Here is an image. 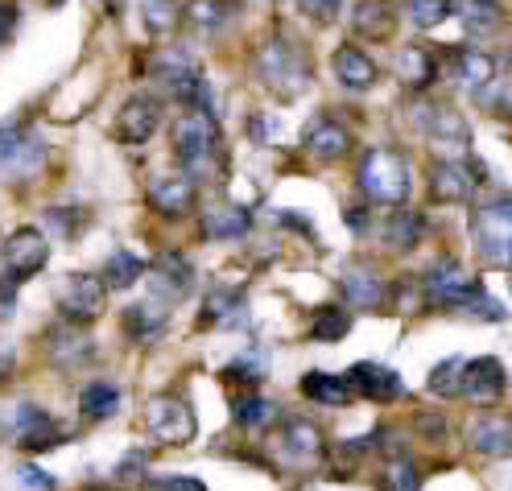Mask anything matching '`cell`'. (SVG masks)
Listing matches in <instances>:
<instances>
[{
	"label": "cell",
	"instance_id": "10",
	"mask_svg": "<svg viewBox=\"0 0 512 491\" xmlns=\"http://www.w3.org/2000/svg\"><path fill=\"white\" fill-rule=\"evenodd\" d=\"M479 289H484V285H479L471 273H463L455 256L438 260V265L422 277V293H426L430 306H463L471 293H479Z\"/></svg>",
	"mask_w": 512,
	"mask_h": 491
},
{
	"label": "cell",
	"instance_id": "47",
	"mask_svg": "<svg viewBox=\"0 0 512 491\" xmlns=\"http://www.w3.org/2000/svg\"><path fill=\"white\" fill-rule=\"evenodd\" d=\"M17 483H21V487H42V491L58 487V479H54V475H46V471H42V467H34V463H21V467H17Z\"/></svg>",
	"mask_w": 512,
	"mask_h": 491
},
{
	"label": "cell",
	"instance_id": "19",
	"mask_svg": "<svg viewBox=\"0 0 512 491\" xmlns=\"http://www.w3.org/2000/svg\"><path fill=\"white\" fill-rule=\"evenodd\" d=\"M343 298H347L351 310L376 314L384 302H389V285H384V277H376L368 265H347V273H343Z\"/></svg>",
	"mask_w": 512,
	"mask_h": 491
},
{
	"label": "cell",
	"instance_id": "39",
	"mask_svg": "<svg viewBox=\"0 0 512 491\" xmlns=\"http://www.w3.org/2000/svg\"><path fill=\"white\" fill-rule=\"evenodd\" d=\"M459 388H463V359L451 355L430 372V392L434 397H459Z\"/></svg>",
	"mask_w": 512,
	"mask_h": 491
},
{
	"label": "cell",
	"instance_id": "29",
	"mask_svg": "<svg viewBox=\"0 0 512 491\" xmlns=\"http://www.w3.org/2000/svg\"><path fill=\"white\" fill-rule=\"evenodd\" d=\"M302 392H306L310 401L331 405V409H339V405H347L351 397H356L351 380H347V376H331V372H306V376H302Z\"/></svg>",
	"mask_w": 512,
	"mask_h": 491
},
{
	"label": "cell",
	"instance_id": "41",
	"mask_svg": "<svg viewBox=\"0 0 512 491\" xmlns=\"http://www.w3.org/2000/svg\"><path fill=\"white\" fill-rule=\"evenodd\" d=\"M422 227H426V219L413 215V211L393 215L389 219V244L393 248H413V244H418V236H422Z\"/></svg>",
	"mask_w": 512,
	"mask_h": 491
},
{
	"label": "cell",
	"instance_id": "31",
	"mask_svg": "<svg viewBox=\"0 0 512 491\" xmlns=\"http://www.w3.org/2000/svg\"><path fill=\"white\" fill-rule=\"evenodd\" d=\"M252 215L244 207H211L203 211V236L207 240H240L248 236Z\"/></svg>",
	"mask_w": 512,
	"mask_h": 491
},
{
	"label": "cell",
	"instance_id": "20",
	"mask_svg": "<svg viewBox=\"0 0 512 491\" xmlns=\"http://www.w3.org/2000/svg\"><path fill=\"white\" fill-rule=\"evenodd\" d=\"M302 149L314 157V161H335V157H343L347 149H351V133L339 124V120H331V116H318V120H310L306 124V133H302Z\"/></svg>",
	"mask_w": 512,
	"mask_h": 491
},
{
	"label": "cell",
	"instance_id": "50",
	"mask_svg": "<svg viewBox=\"0 0 512 491\" xmlns=\"http://www.w3.org/2000/svg\"><path fill=\"white\" fill-rule=\"evenodd\" d=\"M17 5H13V0H0V46H5L9 38H13V29H17Z\"/></svg>",
	"mask_w": 512,
	"mask_h": 491
},
{
	"label": "cell",
	"instance_id": "22",
	"mask_svg": "<svg viewBox=\"0 0 512 491\" xmlns=\"http://www.w3.org/2000/svg\"><path fill=\"white\" fill-rule=\"evenodd\" d=\"M356 388V397H368V401H397L401 397V376L393 368H380V364H356L351 372H343Z\"/></svg>",
	"mask_w": 512,
	"mask_h": 491
},
{
	"label": "cell",
	"instance_id": "11",
	"mask_svg": "<svg viewBox=\"0 0 512 491\" xmlns=\"http://www.w3.org/2000/svg\"><path fill=\"white\" fill-rule=\"evenodd\" d=\"M475 182H484V166L475 161H459V157H446L430 166V194L434 203H463L471 199Z\"/></svg>",
	"mask_w": 512,
	"mask_h": 491
},
{
	"label": "cell",
	"instance_id": "5",
	"mask_svg": "<svg viewBox=\"0 0 512 491\" xmlns=\"http://www.w3.org/2000/svg\"><path fill=\"white\" fill-rule=\"evenodd\" d=\"M149 75L162 83V87L174 95V100H182V104H203V108H207V83H203L195 58H190L186 50H162V54H153Z\"/></svg>",
	"mask_w": 512,
	"mask_h": 491
},
{
	"label": "cell",
	"instance_id": "24",
	"mask_svg": "<svg viewBox=\"0 0 512 491\" xmlns=\"http://www.w3.org/2000/svg\"><path fill=\"white\" fill-rule=\"evenodd\" d=\"M397 79L413 91H426L434 79H438V62H434V50L422 46V42H409L397 50Z\"/></svg>",
	"mask_w": 512,
	"mask_h": 491
},
{
	"label": "cell",
	"instance_id": "18",
	"mask_svg": "<svg viewBox=\"0 0 512 491\" xmlns=\"http://www.w3.org/2000/svg\"><path fill=\"white\" fill-rule=\"evenodd\" d=\"M459 392H467V397L479 401V405L500 401V392H504V364H500V359H492V355L463 359V388Z\"/></svg>",
	"mask_w": 512,
	"mask_h": 491
},
{
	"label": "cell",
	"instance_id": "46",
	"mask_svg": "<svg viewBox=\"0 0 512 491\" xmlns=\"http://www.w3.org/2000/svg\"><path fill=\"white\" fill-rule=\"evenodd\" d=\"M145 25L149 29H170L174 25V5L170 0H145Z\"/></svg>",
	"mask_w": 512,
	"mask_h": 491
},
{
	"label": "cell",
	"instance_id": "7",
	"mask_svg": "<svg viewBox=\"0 0 512 491\" xmlns=\"http://www.w3.org/2000/svg\"><path fill=\"white\" fill-rule=\"evenodd\" d=\"M104 298H108V285L91 273H67L58 281V310L67 322H95L104 314Z\"/></svg>",
	"mask_w": 512,
	"mask_h": 491
},
{
	"label": "cell",
	"instance_id": "4",
	"mask_svg": "<svg viewBox=\"0 0 512 491\" xmlns=\"http://www.w3.org/2000/svg\"><path fill=\"white\" fill-rule=\"evenodd\" d=\"M174 157L182 161V166L190 174L199 170H211L215 157H219V124L207 108H190L174 120Z\"/></svg>",
	"mask_w": 512,
	"mask_h": 491
},
{
	"label": "cell",
	"instance_id": "14",
	"mask_svg": "<svg viewBox=\"0 0 512 491\" xmlns=\"http://www.w3.org/2000/svg\"><path fill=\"white\" fill-rule=\"evenodd\" d=\"M149 281H153L157 298L178 302V298H186V293L195 289V269H190V260H186L182 252H162V256L153 260Z\"/></svg>",
	"mask_w": 512,
	"mask_h": 491
},
{
	"label": "cell",
	"instance_id": "28",
	"mask_svg": "<svg viewBox=\"0 0 512 491\" xmlns=\"http://www.w3.org/2000/svg\"><path fill=\"white\" fill-rule=\"evenodd\" d=\"M455 79L463 87H471V91L488 87L496 79V58L484 54V50H475V46H459L455 50Z\"/></svg>",
	"mask_w": 512,
	"mask_h": 491
},
{
	"label": "cell",
	"instance_id": "27",
	"mask_svg": "<svg viewBox=\"0 0 512 491\" xmlns=\"http://www.w3.org/2000/svg\"><path fill=\"white\" fill-rule=\"evenodd\" d=\"M351 25H356V34L368 38V42H380V38H393V9L389 0H360L356 13H351Z\"/></svg>",
	"mask_w": 512,
	"mask_h": 491
},
{
	"label": "cell",
	"instance_id": "51",
	"mask_svg": "<svg viewBox=\"0 0 512 491\" xmlns=\"http://www.w3.org/2000/svg\"><path fill=\"white\" fill-rule=\"evenodd\" d=\"M13 310H17V281L0 277V318H13Z\"/></svg>",
	"mask_w": 512,
	"mask_h": 491
},
{
	"label": "cell",
	"instance_id": "37",
	"mask_svg": "<svg viewBox=\"0 0 512 491\" xmlns=\"http://www.w3.org/2000/svg\"><path fill=\"white\" fill-rule=\"evenodd\" d=\"M277 421V405L269 401V397H240L236 401V425L240 430H265V425H273Z\"/></svg>",
	"mask_w": 512,
	"mask_h": 491
},
{
	"label": "cell",
	"instance_id": "2",
	"mask_svg": "<svg viewBox=\"0 0 512 491\" xmlns=\"http://www.w3.org/2000/svg\"><path fill=\"white\" fill-rule=\"evenodd\" d=\"M471 240L484 265L512 269V194H496L471 211Z\"/></svg>",
	"mask_w": 512,
	"mask_h": 491
},
{
	"label": "cell",
	"instance_id": "35",
	"mask_svg": "<svg viewBox=\"0 0 512 491\" xmlns=\"http://www.w3.org/2000/svg\"><path fill=\"white\" fill-rule=\"evenodd\" d=\"M137 277H145V260H137L133 252L116 248V252L108 256L104 285H108V289H128V285H137Z\"/></svg>",
	"mask_w": 512,
	"mask_h": 491
},
{
	"label": "cell",
	"instance_id": "53",
	"mask_svg": "<svg viewBox=\"0 0 512 491\" xmlns=\"http://www.w3.org/2000/svg\"><path fill=\"white\" fill-rule=\"evenodd\" d=\"M5 376H9V351L0 347V380H5Z\"/></svg>",
	"mask_w": 512,
	"mask_h": 491
},
{
	"label": "cell",
	"instance_id": "1",
	"mask_svg": "<svg viewBox=\"0 0 512 491\" xmlns=\"http://www.w3.org/2000/svg\"><path fill=\"white\" fill-rule=\"evenodd\" d=\"M256 75H261V83L277 95V100H298V95L310 87V67L290 38H269L261 50H256Z\"/></svg>",
	"mask_w": 512,
	"mask_h": 491
},
{
	"label": "cell",
	"instance_id": "25",
	"mask_svg": "<svg viewBox=\"0 0 512 491\" xmlns=\"http://www.w3.org/2000/svg\"><path fill=\"white\" fill-rule=\"evenodd\" d=\"M248 322V302L240 289H228L219 285L207 293V306H203V318L199 326H244Z\"/></svg>",
	"mask_w": 512,
	"mask_h": 491
},
{
	"label": "cell",
	"instance_id": "15",
	"mask_svg": "<svg viewBox=\"0 0 512 491\" xmlns=\"http://www.w3.org/2000/svg\"><path fill=\"white\" fill-rule=\"evenodd\" d=\"M157 124H162V104L149 100V95H137V100H128L116 116V137L124 145H145L153 133H157Z\"/></svg>",
	"mask_w": 512,
	"mask_h": 491
},
{
	"label": "cell",
	"instance_id": "54",
	"mask_svg": "<svg viewBox=\"0 0 512 491\" xmlns=\"http://www.w3.org/2000/svg\"><path fill=\"white\" fill-rule=\"evenodd\" d=\"M120 5H124V0H108V9H112V13H120Z\"/></svg>",
	"mask_w": 512,
	"mask_h": 491
},
{
	"label": "cell",
	"instance_id": "16",
	"mask_svg": "<svg viewBox=\"0 0 512 491\" xmlns=\"http://www.w3.org/2000/svg\"><path fill=\"white\" fill-rule=\"evenodd\" d=\"M42 157H46V145L34 133H25V128H0V170L29 174L42 166Z\"/></svg>",
	"mask_w": 512,
	"mask_h": 491
},
{
	"label": "cell",
	"instance_id": "34",
	"mask_svg": "<svg viewBox=\"0 0 512 491\" xmlns=\"http://www.w3.org/2000/svg\"><path fill=\"white\" fill-rule=\"evenodd\" d=\"M79 409H83V417H91V421L112 417V413L120 409V388H116V384H104V380L87 384V388L79 392Z\"/></svg>",
	"mask_w": 512,
	"mask_h": 491
},
{
	"label": "cell",
	"instance_id": "40",
	"mask_svg": "<svg viewBox=\"0 0 512 491\" xmlns=\"http://www.w3.org/2000/svg\"><path fill=\"white\" fill-rule=\"evenodd\" d=\"M463 25H467V34H492V29L500 25V9L492 5V0H467Z\"/></svg>",
	"mask_w": 512,
	"mask_h": 491
},
{
	"label": "cell",
	"instance_id": "21",
	"mask_svg": "<svg viewBox=\"0 0 512 491\" xmlns=\"http://www.w3.org/2000/svg\"><path fill=\"white\" fill-rule=\"evenodd\" d=\"M46 351H50V359H54L58 368H79V364H87V359L95 355L91 339L83 335V322L54 326V331L46 335Z\"/></svg>",
	"mask_w": 512,
	"mask_h": 491
},
{
	"label": "cell",
	"instance_id": "43",
	"mask_svg": "<svg viewBox=\"0 0 512 491\" xmlns=\"http://www.w3.org/2000/svg\"><path fill=\"white\" fill-rule=\"evenodd\" d=\"M422 483V475L413 471V463H389V471H384V487H397V491H409V487H418Z\"/></svg>",
	"mask_w": 512,
	"mask_h": 491
},
{
	"label": "cell",
	"instance_id": "23",
	"mask_svg": "<svg viewBox=\"0 0 512 491\" xmlns=\"http://www.w3.org/2000/svg\"><path fill=\"white\" fill-rule=\"evenodd\" d=\"M331 71L347 91H368L376 83V62L360 46H339L331 54Z\"/></svg>",
	"mask_w": 512,
	"mask_h": 491
},
{
	"label": "cell",
	"instance_id": "33",
	"mask_svg": "<svg viewBox=\"0 0 512 491\" xmlns=\"http://www.w3.org/2000/svg\"><path fill=\"white\" fill-rule=\"evenodd\" d=\"M223 376H228L232 384H248V388H256L265 376H269V351H261V347H248V351H240L228 368H223Z\"/></svg>",
	"mask_w": 512,
	"mask_h": 491
},
{
	"label": "cell",
	"instance_id": "3",
	"mask_svg": "<svg viewBox=\"0 0 512 491\" xmlns=\"http://www.w3.org/2000/svg\"><path fill=\"white\" fill-rule=\"evenodd\" d=\"M360 190L376 207H401L409 199V161L397 149H368L360 157Z\"/></svg>",
	"mask_w": 512,
	"mask_h": 491
},
{
	"label": "cell",
	"instance_id": "8",
	"mask_svg": "<svg viewBox=\"0 0 512 491\" xmlns=\"http://www.w3.org/2000/svg\"><path fill=\"white\" fill-rule=\"evenodd\" d=\"M273 446H277V458L285 467H314L318 458L327 454L323 430H318L314 421H306V417H285Z\"/></svg>",
	"mask_w": 512,
	"mask_h": 491
},
{
	"label": "cell",
	"instance_id": "42",
	"mask_svg": "<svg viewBox=\"0 0 512 491\" xmlns=\"http://www.w3.org/2000/svg\"><path fill=\"white\" fill-rule=\"evenodd\" d=\"M376 438H380V434H372V438H351V442L335 446V463H339V471H343V467H347V471H351V467H356V463H360V458L368 454V446H372Z\"/></svg>",
	"mask_w": 512,
	"mask_h": 491
},
{
	"label": "cell",
	"instance_id": "26",
	"mask_svg": "<svg viewBox=\"0 0 512 491\" xmlns=\"http://www.w3.org/2000/svg\"><path fill=\"white\" fill-rule=\"evenodd\" d=\"M471 446L488 458H508L512 454V421L508 417H479L471 425Z\"/></svg>",
	"mask_w": 512,
	"mask_h": 491
},
{
	"label": "cell",
	"instance_id": "49",
	"mask_svg": "<svg viewBox=\"0 0 512 491\" xmlns=\"http://www.w3.org/2000/svg\"><path fill=\"white\" fill-rule=\"evenodd\" d=\"M141 475H145V454H137V450H133V454H128L124 463L116 467V483H145Z\"/></svg>",
	"mask_w": 512,
	"mask_h": 491
},
{
	"label": "cell",
	"instance_id": "38",
	"mask_svg": "<svg viewBox=\"0 0 512 491\" xmlns=\"http://www.w3.org/2000/svg\"><path fill=\"white\" fill-rule=\"evenodd\" d=\"M455 13V0H405V17L418 29H434Z\"/></svg>",
	"mask_w": 512,
	"mask_h": 491
},
{
	"label": "cell",
	"instance_id": "52",
	"mask_svg": "<svg viewBox=\"0 0 512 491\" xmlns=\"http://www.w3.org/2000/svg\"><path fill=\"white\" fill-rule=\"evenodd\" d=\"M343 219H347L351 227H356V232H364V227H368V219H364V211H360V207H351V211H347Z\"/></svg>",
	"mask_w": 512,
	"mask_h": 491
},
{
	"label": "cell",
	"instance_id": "56",
	"mask_svg": "<svg viewBox=\"0 0 512 491\" xmlns=\"http://www.w3.org/2000/svg\"><path fill=\"white\" fill-rule=\"evenodd\" d=\"M0 244H5V236H0Z\"/></svg>",
	"mask_w": 512,
	"mask_h": 491
},
{
	"label": "cell",
	"instance_id": "17",
	"mask_svg": "<svg viewBox=\"0 0 512 491\" xmlns=\"http://www.w3.org/2000/svg\"><path fill=\"white\" fill-rule=\"evenodd\" d=\"M62 438H67V430L38 405H21L17 409V446L21 450H54Z\"/></svg>",
	"mask_w": 512,
	"mask_h": 491
},
{
	"label": "cell",
	"instance_id": "6",
	"mask_svg": "<svg viewBox=\"0 0 512 491\" xmlns=\"http://www.w3.org/2000/svg\"><path fill=\"white\" fill-rule=\"evenodd\" d=\"M145 425H149V434L166 446H186L199 434L195 409H190V401H182V397H153L145 405Z\"/></svg>",
	"mask_w": 512,
	"mask_h": 491
},
{
	"label": "cell",
	"instance_id": "30",
	"mask_svg": "<svg viewBox=\"0 0 512 491\" xmlns=\"http://www.w3.org/2000/svg\"><path fill=\"white\" fill-rule=\"evenodd\" d=\"M182 17H186V25H195L199 34H219V29L236 17V0H186Z\"/></svg>",
	"mask_w": 512,
	"mask_h": 491
},
{
	"label": "cell",
	"instance_id": "12",
	"mask_svg": "<svg viewBox=\"0 0 512 491\" xmlns=\"http://www.w3.org/2000/svg\"><path fill=\"white\" fill-rule=\"evenodd\" d=\"M418 124H422V133L434 141V145H451L455 157H467L471 149V128L463 120V112H455L451 104H422L418 108Z\"/></svg>",
	"mask_w": 512,
	"mask_h": 491
},
{
	"label": "cell",
	"instance_id": "9",
	"mask_svg": "<svg viewBox=\"0 0 512 491\" xmlns=\"http://www.w3.org/2000/svg\"><path fill=\"white\" fill-rule=\"evenodd\" d=\"M0 256H5V273L21 285V281H29L34 273L46 269L50 244H46V236L38 232V227H17V232L0 244Z\"/></svg>",
	"mask_w": 512,
	"mask_h": 491
},
{
	"label": "cell",
	"instance_id": "48",
	"mask_svg": "<svg viewBox=\"0 0 512 491\" xmlns=\"http://www.w3.org/2000/svg\"><path fill=\"white\" fill-rule=\"evenodd\" d=\"M149 487H162V491H203V479H190V475H157L145 479Z\"/></svg>",
	"mask_w": 512,
	"mask_h": 491
},
{
	"label": "cell",
	"instance_id": "55",
	"mask_svg": "<svg viewBox=\"0 0 512 491\" xmlns=\"http://www.w3.org/2000/svg\"><path fill=\"white\" fill-rule=\"evenodd\" d=\"M46 5H58V0H46Z\"/></svg>",
	"mask_w": 512,
	"mask_h": 491
},
{
	"label": "cell",
	"instance_id": "36",
	"mask_svg": "<svg viewBox=\"0 0 512 491\" xmlns=\"http://www.w3.org/2000/svg\"><path fill=\"white\" fill-rule=\"evenodd\" d=\"M347 331H351V314L339 310V306H323L310 322V339L314 343H339Z\"/></svg>",
	"mask_w": 512,
	"mask_h": 491
},
{
	"label": "cell",
	"instance_id": "44",
	"mask_svg": "<svg viewBox=\"0 0 512 491\" xmlns=\"http://www.w3.org/2000/svg\"><path fill=\"white\" fill-rule=\"evenodd\" d=\"M463 306H467V314H475V318H488V322H504V318H508V314L500 310V302H492L484 289L471 293V298H467Z\"/></svg>",
	"mask_w": 512,
	"mask_h": 491
},
{
	"label": "cell",
	"instance_id": "57",
	"mask_svg": "<svg viewBox=\"0 0 512 491\" xmlns=\"http://www.w3.org/2000/svg\"><path fill=\"white\" fill-rule=\"evenodd\" d=\"M508 285H512V277H508Z\"/></svg>",
	"mask_w": 512,
	"mask_h": 491
},
{
	"label": "cell",
	"instance_id": "45",
	"mask_svg": "<svg viewBox=\"0 0 512 491\" xmlns=\"http://www.w3.org/2000/svg\"><path fill=\"white\" fill-rule=\"evenodd\" d=\"M298 9L318 25H331L339 17V0H298Z\"/></svg>",
	"mask_w": 512,
	"mask_h": 491
},
{
	"label": "cell",
	"instance_id": "13",
	"mask_svg": "<svg viewBox=\"0 0 512 491\" xmlns=\"http://www.w3.org/2000/svg\"><path fill=\"white\" fill-rule=\"evenodd\" d=\"M195 199H199V190L186 174H162V178L149 182V207L157 215H166V219L190 215L195 211Z\"/></svg>",
	"mask_w": 512,
	"mask_h": 491
},
{
	"label": "cell",
	"instance_id": "32",
	"mask_svg": "<svg viewBox=\"0 0 512 491\" xmlns=\"http://www.w3.org/2000/svg\"><path fill=\"white\" fill-rule=\"evenodd\" d=\"M170 310H166V298H153V302H137L124 310V331L133 339H153L157 331L166 326Z\"/></svg>",
	"mask_w": 512,
	"mask_h": 491
}]
</instances>
